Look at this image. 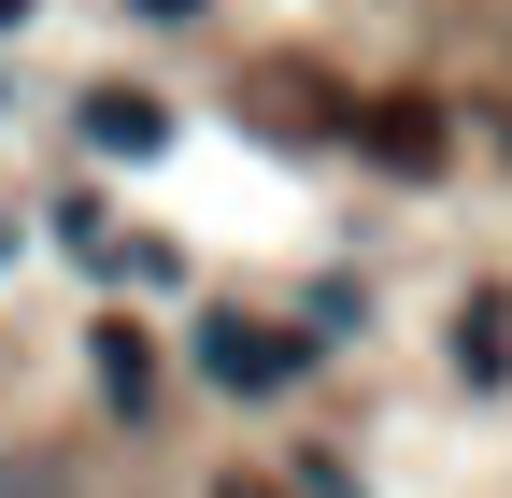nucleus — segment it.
<instances>
[{
	"label": "nucleus",
	"mask_w": 512,
	"mask_h": 498,
	"mask_svg": "<svg viewBox=\"0 0 512 498\" xmlns=\"http://www.w3.org/2000/svg\"><path fill=\"white\" fill-rule=\"evenodd\" d=\"M299 356H313V328H256V314H214V328H200V370H214L228 399H271Z\"/></svg>",
	"instance_id": "f257e3e1"
},
{
	"label": "nucleus",
	"mask_w": 512,
	"mask_h": 498,
	"mask_svg": "<svg viewBox=\"0 0 512 498\" xmlns=\"http://www.w3.org/2000/svg\"><path fill=\"white\" fill-rule=\"evenodd\" d=\"M356 143H370L384 171H441V143H456V129H441V100L384 86V100H356Z\"/></svg>",
	"instance_id": "f03ea898"
},
{
	"label": "nucleus",
	"mask_w": 512,
	"mask_h": 498,
	"mask_svg": "<svg viewBox=\"0 0 512 498\" xmlns=\"http://www.w3.org/2000/svg\"><path fill=\"white\" fill-rule=\"evenodd\" d=\"M86 143H100V157H157V143H171V114H157L143 86H100V100H86Z\"/></svg>",
	"instance_id": "7ed1b4c3"
},
{
	"label": "nucleus",
	"mask_w": 512,
	"mask_h": 498,
	"mask_svg": "<svg viewBox=\"0 0 512 498\" xmlns=\"http://www.w3.org/2000/svg\"><path fill=\"white\" fill-rule=\"evenodd\" d=\"M456 370H470V385H498V370H512V314H498V299H470V314H456Z\"/></svg>",
	"instance_id": "20e7f679"
},
{
	"label": "nucleus",
	"mask_w": 512,
	"mask_h": 498,
	"mask_svg": "<svg viewBox=\"0 0 512 498\" xmlns=\"http://www.w3.org/2000/svg\"><path fill=\"white\" fill-rule=\"evenodd\" d=\"M100 385H114L128 413H143V399H157V356H143V328H128V314L100 328Z\"/></svg>",
	"instance_id": "39448f33"
},
{
	"label": "nucleus",
	"mask_w": 512,
	"mask_h": 498,
	"mask_svg": "<svg viewBox=\"0 0 512 498\" xmlns=\"http://www.w3.org/2000/svg\"><path fill=\"white\" fill-rule=\"evenodd\" d=\"M0 498H72V484H57V470H0Z\"/></svg>",
	"instance_id": "423d86ee"
},
{
	"label": "nucleus",
	"mask_w": 512,
	"mask_h": 498,
	"mask_svg": "<svg viewBox=\"0 0 512 498\" xmlns=\"http://www.w3.org/2000/svg\"><path fill=\"white\" fill-rule=\"evenodd\" d=\"M214 498H285V484H242V470H228V484H214Z\"/></svg>",
	"instance_id": "0eeeda50"
},
{
	"label": "nucleus",
	"mask_w": 512,
	"mask_h": 498,
	"mask_svg": "<svg viewBox=\"0 0 512 498\" xmlns=\"http://www.w3.org/2000/svg\"><path fill=\"white\" fill-rule=\"evenodd\" d=\"M143 15H200V0H143Z\"/></svg>",
	"instance_id": "6e6552de"
}]
</instances>
